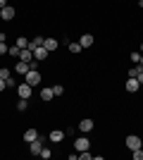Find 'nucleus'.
<instances>
[{
    "instance_id": "nucleus-1",
    "label": "nucleus",
    "mask_w": 143,
    "mask_h": 160,
    "mask_svg": "<svg viewBox=\"0 0 143 160\" xmlns=\"http://www.w3.org/2000/svg\"><path fill=\"white\" fill-rule=\"evenodd\" d=\"M41 72H38V69H29L26 74H24V81H26L29 86H38V84H41Z\"/></svg>"
},
{
    "instance_id": "nucleus-2",
    "label": "nucleus",
    "mask_w": 143,
    "mask_h": 160,
    "mask_svg": "<svg viewBox=\"0 0 143 160\" xmlns=\"http://www.w3.org/2000/svg\"><path fill=\"white\" fill-rule=\"evenodd\" d=\"M124 143H126V148H129V151H138V148L143 146L141 136H136V134H129V136H126V141H124Z\"/></svg>"
},
{
    "instance_id": "nucleus-3",
    "label": "nucleus",
    "mask_w": 143,
    "mask_h": 160,
    "mask_svg": "<svg viewBox=\"0 0 143 160\" xmlns=\"http://www.w3.org/2000/svg\"><path fill=\"white\" fill-rule=\"evenodd\" d=\"M74 151L76 153H81V151H91V139L88 136H79L74 141Z\"/></svg>"
},
{
    "instance_id": "nucleus-4",
    "label": "nucleus",
    "mask_w": 143,
    "mask_h": 160,
    "mask_svg": "<svg viewBox=\"0 0 143 160\" xmlns=\"http://www.w3.org/2000/svg\"><path fill=\"white\" fill-rule=\"evenodd\" d=\"M31 93H34V86H29L26 81H24V84H17V96H19V98H31Z\"/></svg>"
},
{
    "instance_id": "nucleus-5",
    "label": "nucleus",
    "mask_w": 143,
    "mask_h": 160,
    "mask_svg": "<svg viewBox=\"0 0 143 160\" xmlns=\"http://www.w3.org/2000/svg\"><path fill=\"white\" fill-rule=\"evenodd\" d=\"M124 88H126L129 93H136L138 88H141V81H138L136 77H129V79H126V84H124Z\"/></svg>"
},
{
    "instance_id": "nucleus-6",
    "label": "nucleus",
    "mask_w": 143,
    "mask_h": 160,
    "mask_svg": "<svg viewBox=\"0 0 143 160\" xmlns=\"http://www.w3.org/2000/svg\"><path fill=\"white\" fill-rule=\"evenodd\" d=\"M43 143H45V141H43L41 136H38V139H34L31 143H29V151H31L34 155H41V151H43Z\"/></svg>"
},
{
    "instance_id": "nucleus-7",
    "label": "nucleus",
    "mask_w": 143,
    "mask_h": 160,
    "mask_svg": "<svg viewBox=\"0 0 143 160\" xmlns=\"http://www.w3.org/2000/svg\"><path fill=\"white\" fill-rule=\"evenodd\" d=\"M93 127H95V122L91 120V117H83V120L79 122V129H81L83 134H88V132H93Z\"/></svg>"
},
{
    "instance_id": "nucleus-8",
    "label": "nucleus",
    "mask_w": 143,
    "mask_h": 160,
    "mask_svg": "<svg viewBox=\"0 0 143 160\" xmlns=\"http://www.w3.org/2000/svg\"><path fill=\"white\" fill-rule=\"evenodd\" d=\"M0 17H2V22L14 19V7H12V5H5L2 10H0Z\"/></svg>"
},
{
    "instance_id": "nucleus-9",
    "label": "nucleus",
    "mask_w": 143,
    "mask_h": 160,
    "mask_svg": "<svg viewBox=\"0 0 143 160\" xmlns=\"http://www.w3.org/2000/svg\"><path fill=\"white\" fill-rule=\"evenodd\" d=\"M64 136H67V134L62 132V129H53V132L48 134V139L53 141V143H60V141H62V139H64Z\"/></svg>"
},
{
    "instance_id": "nucleus-10",
    "label": "nucleus",
    "mask_w": 143,
    "mask_h": 160,
    "mask_svg": "<svg viewBox=\"0 0 143 160\" xmlns=\"http://www.w3.org/2000/svg\"><path fill=\"white\" fill-rule=\"evenodd\" d=\"M57 46H60V43H57V38H45V41H43V48H45L48 53H55V50H57Z\"/></svg>"
},
{
    "instance_id": "nucleus-11",
    "label": "nucleus",
    "mask_w": 143,
    "mask_h": 160,
    "mask_svg": "<svg viewBox=\"0 0 143 160\" xmlns=\"http://www.w3.org/2000/svg\"><path fill=\"white\" fill-rule=\"evenodd\" d=\"M48 55H50V53H48V50H45V48H43V46L34 48V60H38V62H41V60H45Z\"/></svg>"
},
{
    "instance_id": "nucleus-12",
    "label": "nucleus",
    "mask_w": 143,
    "mask_h": 160,
    "mask_svg": "<svg viewBox=\"0 0 143 160\" xmlns=\"http://www.w3.org/2000/svg\"><path fill=\"white\" fill-rule=\"evenodd\" d=\"M19 60H24V62H34V50H31V48H21Z\"/></svg>"
},
{
    "instance_id": "nucleus-13",
    "label": "nucleus",
    "mask_w": 143,
    "mask_h": 160,
    "mask_svg": "<svg viewBox=\"0 0 143 160\" xmlns=\"http://www.w3.org/2000/svg\"><path fill=\"white\" fill-rule=\"evenodd\" d=\"M93 36H91V33H83V36H81V38H79V46H81V48H91V46H93Z\"/></svg>"
},
{
    "instance_id": "nucleus-14",
    "label": "nucleus",
    "mask_w": 143,
    "mask_h": 160,
    "mask_svg": "<svg viewBox=\"0 0 143 160\" xmlns=\"http://www.w3.org/2000/svg\"><path fill=\"white\" fill-rule=\"evenodd\" d=\"M29 69H31V67H29V62H24V60H19L17 65H14V72L17 74H26Z\"/></svg>"
},
{
    "instance_id": "nucleus-15",
    "label": "nucleus",
    "mask_w": 143,
    "mask_h": 160,
    "mask_svg": "<svg viewBox=\"0 0 143 160\" xmlns=\"http://www.w3.org/2000/svg\"><path fill=\"white\" fill-rule=\"evenodd\" d=\"M34 139H38V132H36V129H26V132H24V141L31 143Z\"/></svg>"
},
{
    "instance_id": "nucleus-16",
    "label": "nucleus",
    "mask_w": 143,
    "mask_h": 160,
    "mask_svg": "<svg viewBox=\"0 0 143 160\" xmlns=\"http://www.w3.org/2000/svg\"><path fill=\"white\" fill-rule=\"evenodd\" d=\"M141 58H143L141 50H134V53H129V60L134 62V65H138V62H141Z\"/></svg>"
},
{
    "instance_id": "nucleus-17",
    "label": "nucleus",
    "mask_w": 143,
    "mask_h": 160,
    "mask_svg": "<svg viewBox=\"0 0 143 160\" xmlns=\"http://www.w3.org/2000/svg\"><path fill=\"white\" fill-rule=\"evenodd\" d=\"M43 41H45V38H43V36H36V38H34V41H29V48H31V50H34V48H38V46H43Z\"/></svg>"
},
{
    "instance_id": "nucleus-18",
    "label": "nucleus",
    "mask_w": 143,
    "mask_h": 160,
    "mask_svg": "<svg viewBox=\"0 0 143 160\" xmlns=\"http://www.w3.org/2000/svg\"><path fill=\"white\" fill-rule=\"evenodd\" d=\"M83 48L79 46V41H69V53H81Z\"/></svg>"
},
{
    "instance_id": "nucleus-19",
    "label": "nucleus",
    "mask_w": 143,
    "mask_h": 160,
    "mask_svg": "<svg viewBox=\"0 0 143 160\" xmlns=\"http://www.w3.org/2000/svg\"><path fill=\"white\" fill-rule=\"evenodd\" d=\"M41 98H43V100H53V98H55L53 88H43V91H41Z\"/></svg>"
},
{
    "instance_id": "nucleus-20",
    "label": "nucleus",
    "mask_w": 143,
    "mask_h": 160,
    "mask_svg": "<svg viewBox=\"0 0 143 160\" xmlns=\"http://www.w3.org/2000/svg\"><path fill=\"white\" fill-rule=\"evenodd\" d=\"M17 110H19V112H26V110H29L26 98H19V103H17Z\"/></svg>"
},
{
    "instance_id": "nucleus-21",
    "label": "nucleus",
    "mask_w": 143,
    "mask_h": 160,
    "mask_svg": "<svg viewBox=\"0 0 143 160\" xmlns=\"http://www.w3.org/2000/svg\"><path fill=\"white\" fill-rule=\"evenodd\" d=\"M19 53H21L19 46H10V50H7V55H12V58H19Z\"/></svg>"
},
{
    "instance_id": "nucleus-22",
    "label": "nucleus",
    "mask_w": 143,
    "mask_h": 160,
    "mask_svg": "<svg viewBox=\"0 0 143 160\" xmlns=\"http://www.w3.org/2000/svg\"><path fill=\"white\" fill-rule=\"evenodd\" d=\"M14 46H19V48H29V38H24V36H19V38L14 41Z\"/></svg>"
},
{
    "instance_id": "nucleus-23",
    "label": "nucleus",
    "mask_w": 143,
    "mask_h": 160,
    "mask_svg": "<svg viewBox=\"0 0 143 160\" xmlns=\"http://www.w3.org/2000/svg\"><path fill=\"white\" fill-rule=\"evenodd\" d=\"M10 77H12V72H10V69H7V67H2V69H0V79H10Z\"/></svg>"
},
{
    "instance_id": "nucleus-24",
    "label": "nucleus",
    "mask_w": 143,
    "mask_h": 160,
    "mask_svg": "<svg viewBox=\"0 0 143 160\" xmlns=\"http://www.w3.org/2000/svg\"><path fill=\"white\" fill-rule=\"evenodd\" d=\"M53 93L55 96H62V93H64V86H62V84H55V86H53Z\"/></svg>"
},
{
    "instance_id": "nucleus-25",
    "label": "nucleus",
    "mask_w": 143,
    "mask_h": 160,
    "mask_svg": "<svg viewBox=\"0 0 143 160\" xmlns=\"http://www.w3.org/2000/svg\"><path fill=\"white\" fill-rule=\"evenodd\" d=\"M41 158H53V151H50V148H45V146H43V151H41Z\"/></svg>"
},
{
    "instance_id": "nucleus-26",
    "label": "nucleus",
    "mask_w": 143,
    "mask_h": 160,
    "mask_svg": "<svg viewBox=\"0 0 143 160\" xmlns=\"http://www.w3.org/2000/svg\"><path fill=\"white\" fill-rule=\"evenodd\" d=\"M79 158H81V160H91L93 155H91V151H81V153H79Z\"/></svg>"
},
{
    "instance_id": "nucleus-27",
    "label": "nucleus",
    "mask_w": 143,
    "mask_h": 160,
    "mask_svg": "<svg viewBox=\"0 0 143 160\" xmlns=\"http://www.w3.org/2000/svg\"><path fill=\"white\" fill-rule=\"evenodd\" d=\"M7 50H10L7 43H5V41H0V55H7Z\"/></svg>"
},
{
    "instance_id": "nucleus-28",
    "label": "nucleus",
    "mask_w": 143,
    "mask_h": 160,
    "mask_svg": "<svg viewBox=\"0 0 143 160\" xmlns=\"http://www.w3.org/2000/svg\"><path fill=\"white\" fill-rule=\"evenodd\" d=\"M134 160H143V148H138V151H134Z\"/></svg>"
},
{
    "instance_id": "nucleus-29",
    "label": "nucleus",
    "mask_w": 143,
    "mask_h": 160,
    "mask_svg": "<svg viewBox=\"0 0 143 160\" xmlns=\"http://www.w3.org/2000/svg\"><path fill=\"white\" fill-rule=\"evenodd\" d=\"M7 88H17V84H14V79H12V77L7 79Z\"/></svg>"
},
{
    "instance_id": "nucleus-30",
    "label": "nucleus",
    "mask_w": 143,
    "mask_h": 160,
    "mask_svg": "<svg viewBox=\"0 0 143 160\" xmlns=\"http://www.w3.org/2000/svg\"><path fill=\"white\" fill-rule=\"evenodd\" d=\"M5 88H7V81H5V79H0V91H5Z\"/></svg>"
},
{
    "instance_id": "nucleus-31",
    "label": "nucleus",
    "mask_w": 143,
    "mask_h": 160,
    "mask_svg": "<svg viewBox=\"0 0 143 160\" xmlns=\"http://www.w3.org/2000/svg\"><path fill=\"white\" fill-rule=\"evenodd\" d=\"M5 5H7V0H0V10H2Z\"/></svg>"
},
{
    "instance_id": "nucleus-32",
    "label": "nucleus",
    "mask_w": 143,
    "mask_h": 160,
    "mask_svg": "<svg viewBox=\"0 0 143 160\" xmlns=\"http://www.w3.org/2000/svg\"><path fill=\"white\" fill-rule=\"evenodd\" d=\"M138 5H141V7H143V0H138Z\"/></svg>"
},
{
    "instance_id": "nucleus-33",
    "label": "nucleus",
    "mask_w": 143,
    "mask_h": 160,
    "mask_svg": "<svg viewBox=\"0 0 143 160\" xmlns=\"http://www.w3.org/2000/svg\"><path fill=\"white\" fill-rule=\"evenodd\" d=\"M141 53H143V43H141Z\"/></svg>"
},
{
    "instance_id": "nucleus-34",
    "label": "nucleus",
    "mask_w": 143,
    "mask_h": 160,
    "mask_svg": "<svg viewBox=\"0 0 143 160\" xmlns=\"http://www.w3.org/2000/svg\"><path fill=\"white\" fill-rule=\"evenodd\" d=\"M141 65H143V58H141Z\"/></svg>"
}]
</instances>
